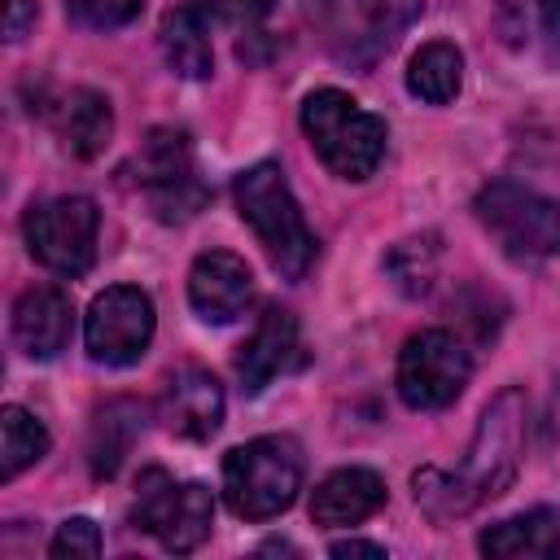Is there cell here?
<instances>
[{"mask_svg": "<svg viewBox=\"0 0 560 560\" xmlns=\"http://www.w3.org/2000/svg\"><path fill=\"white\" fill-rule=\"evenodd\" d=\"M232 197H236V210L241 219L254 228L258 245L267 249L271 267L284 276V280H302L315 262V236L289 192V179L276 162H258L249 171L236 175L232 184Z\"/></svg>", "mask_w": 560, "mask_h": 560, "instance_id": "6da1fadb", "label": "cell"}, {"mask_svg": "<svg viewBox=\"0 0 560 560\" xmlns=\"http://www.w3.org/2000/svg\"><path fill=\"white\" fill-rule=\"evenodd\" d=\"M525 433H529V398L525 389L512 385L481 411L459 468H446L464 512H472L481 499L503 494L516 481V468L525 459Z\"/></svg>", "mask_w": 560, "mask_h": 560, "instance_id": "7a4b0ae2", "label": "cell"}, {"mask_svg": "<svg viewBox=\"0 0 560 560\" xmlns=\"http://www.w3.org/2000/svg\"><path fill=\"white\" fill-rule=\"evenodd\" d=\"M302 131L319 162L341 179H368L385 158V118L337 88H315L302 101Z\"/></svg>", "mask_w": 560, "mask_h": 560, "instance_id": "3957f363", "label": "cell"}, {"mask_svg": "<svg viewBox=\"0 0 560 560\" xmlns=\"http://www.w3.org/2000/svg\"><path fill=\"white\" fill-rule=\"evenodd\" d=\"M302 490V451L284 433L254 438L223 459V499L245 521L280 516Z\"/></svg>", "mask_w": 560, "mask_h": 560, "instance_id": "277c9868", "label": "cell"}, {"mask_svg": "<svg viewBox=\"0 0 560 560\" xmlns=\"http://www.w3.org/2000/svg\"><path fill=\"white\" fill-rule=\"evenodd\" d=\"M306 9L324 48L337 61L368 70L402 39L424 0H311Z\"/></svg>", "mask_w": 560, "mask_h": 560, "instance_id": "5b68a950", "label": "cell"}, {"mask_svg": "<svg viewBox=\"0 0 560 560\" xmlns=\"http://www.w3.org/2000/svg\"><path fill=\"white\" fill-rule=\"evenodd\" d=\"M472 214L512 262H547L560 254V206L529 184L490 179L477 192Z\"/></svg>", "mask_w": 560, "mask_h": 560, "instance_id": "8992f818", "label": "cell"}, {"mask_svg": "<svg viewBox=\"0 0 560 560\" xmlns=\"http://www.w3.org/2000/svg\"><path fill=\"white\" fill-rule=\"evenodd\" d=\"M131 525L153 534L166 551L188 556L206 542L214 525V499L201 481H175L166 468H144L136 481Z\"/></svg>", "mask_w": 560, "mask_h": 560, "instance_id": "52a82bcc", "label": "cell"}, {"mask_svg": "<svg viewBox=\"0 0 560 560\" xmlns=\"http://www.w3.org/2000/svg\"><path fill=\"white\" fill-rule=\"evenodd\" d=\"M472 376L468 346L446 328H424L407 337L398 350V398L411 411H442L451 407Z\"/></svg>", "mask_w": 560, "mask_h": 560, "instance_id": "ba28073f", "label": "cell"}, {"mask_svg": "<svg viewBox=\"0 0 560 560\" xmlns=\"http://www.w3.org/2000/svg\"><path fill=\"white\" fill-rule=\"evenodd\" d=\"M96 201L92 197H52L44 206H31L22 232L35 262H44L57 276H83L96 258Z\"/></svg>", "mask_w": 560, "mask_h": 560, "instance_id": "9c48e42d", "label": "cell"}, {"mask_svg": "<svg viewBox=\"0 0 560 560\" xmlns=\"http://www.w3.org/2000/svg\"><path fill=\"white\" fill-rule=\"evenodd\" d=\"M136 171L162 223H184L206 206V188L192 175V149L179 127H153L136 153Z\"/></svg>", "mask_w": 560, "mask_h": 560, "instance_id": "30bf717a", "label": "cell"}, {"mask_svg": "<svg viewBox=\"0 0 560 560\" xmlns=\"http://www.w3.org/2000/svg\"><path fill=\"white\" fill-rule=\"evenodd\" d=\"M88 354L105 368H131L153 341V298L136 284H114L92 298L83 319Z\"/></svg>", "mask_w": 560, "mask_h": 560, "instance_id": "8fae6325", "label": "cell"}, {"mask_svg": "<svg viewBox=\"0 0 560 560\" xmlns=\"http://www.w3.org/2000/svg\"><path fill=\"white\" fill-rule=\"evenodd\" d=\"M188 302L206 324H232L254 302V276L245 258L228 249H210L188 271Z\"/></svg>", "mask_w": 560, "mask_h": 560, "instance_id": "7c38bea8", "label": "cell"}, {"mask_svg": "<svg viewBox=\"0 0 560 560\" xmlns=\"http://www.w3.org/2000/svg\"><path fill=\"white\" fill-rule=\"evenodd\" d=\"M302 359V341H298V319L284 306H267L254 324V332L245 337L241 354H236V376L245 394H258L262 385H271L276 376H284L293 363Z\"/></svg>", "mask_w": 560, "mask_h": 560, "instance_id": "4fadbf2b", "label": "cell"}, {"mask_svg": "<svg viewBox=\"0 0 560 560\" xmlns=\"http://www.w3.org/2000/svg\"><path fill=\"white\" fill-rule=\"evenodd\" d=\"M70 332H74V306L70 293H61L57 284H31L13 302V341L22 346V354L57 359L70 346Z\"/></svg>", "mask_w": 560, "mask_h": 560, "instance_id": "5bb4252c", "label": "cell"}, {"mask_svg": "<svg viewBox=\"0 0 560 560\" xmlns=\"http://www.w3.org/2000/svg\"><path fill=\"white\" fill-rule=\"evenodd\" d=\"M162 420L171 433L188 442H206L223 424V385L206 368H184L166 381L162 394Z\"/></svg>", "mask_w": 560, "mask_h": 560, "instance_id": "9a60e30c", "label": "cell"}, {"mask_svg": "<svg viewBox=\"0 0 560 560\" xmlns=\"http://www.w3.org/2000/svg\"><path fill=\"white\" fill-rule=\"evenodd\" d=\"M381 503H385V481L372 468H337L315 486L311 521L324 529H346L381 512Z\"/></svg>", "mask_w": 560, "mask_h": 560, "instance_id": "2e32d148", "label": "cell"}, {"mask_svg": "<svg viewBox=\"0 0 560 560\" xmlns=\"http://www.w3.org/2000/svg\"><path fill=\"white\" fill-rule=\"evenodd\" d=\"M48 118H52L61 144H66L74 158H96V153L109 144V136H114V109H109V101H105L101 92H92V88H70V92H61L57 105L48 109Z\"/></svg>", "mask_w": 560, "mask_h": 560, "instance_id": "e0dca14e", "label": "cell"}, {"mask_svg": "<svg viewBox=\"0 0 560 560\" xmlns=\"http://www.w3.org/2000/svg\"><path fill=\"white\" fill-rule=\"evenodd\" d=\"M140 433H144V402H136V398L105 402L96 411V420H92V433H88V468H92V477H114Z\"/></svg>", "mask_w": 560, "mask_h": 560, "instance_id": "ac0fdd59", "label": "cell"}, {"mask_svg": "<svg viewBox=\"0 0 560 560\" xmlns=\"http://www.w3.org/2000/svg\"><path fill=\"white\" fill-rule=\"evenodd\" d=\"M477 547L486 556H503V560H547L560 551V516L538 508L525 516H508L490 529H481Z\"/></svg>", "mask_w": 560, "mask_h": 560, "instance_id": "d6986e66", "label": "cell"}, {"mask_svg": "<svg viewBox=\"0 0 560 560\" xmlns=\"http://www.w3.org/2000/svg\"><path fill=\"white\" fill-rule=\"evenodd\" d=\"M158 44H162L166 66H171L179 79H206V74L214 70L210 31H206V18H201L197 4L166 9L162 26H158Z\"/></svg>", "mask_w": 560, "mask_h": 560, "instance_id": "ffe728a7", "label": "cell"}, {"mask_svg": "<svg viewBox=\"0 0 560 560\" xmlns=\"http://www.w3.org/2000/svg\"><path fill=\"white\" fill-rule=\"evenodd\" d=\"M459 83H464V57H459V48L446 44V39L424 44V48L411 57V66H407V92L420 96V101H429V105L455 101Z\"/></svg>", "mask_w": 560, "mask_h": 560, "instance_id": "44dd1931", "label": "cell"}, {"mask_svg": "<svg viewBox=\"0 0 560 560\" xmlns=\"http://www.w3.org/2000/svg\"><path fill=\"white\" fill-rule=\"evenodd\" d=\"M44 455H48V429L22 407H4L0 411V481H13L22 468L39 464Z\"/></svg>", "mask_w": 560, "mask_h": 560, "instance_id": "7402d4cb", "label": "cell"}, {"mask_svg": "<svg viewBox=\"0 0 560 560\" xmlns=\"http://www.w3.org/2000/svg\"><path fill=\"white\" fill-rule=\"evenodd\" d=\"M438 258H442L438 236H407L385 254V271L398 293L420 298V293H429V284L438 276Z\"/></svg>", "mask_w": 560, "mask_h": 560, "instance_id": "603a6c76", "label": "cell"}, {"mask_svg": "<svg viewBox=\"0 0 560 560\" xmlns=\"http://www.w3.org/2000/svg\"><path fill=\"white\" fill-rule=\"evenodd\" d=\"M48 551H52L57 560H74V556L92 560V556H101V529H96L88 516H70V521H61L57 538L48 542Z\"/></svg>", "mask_w": 560, "mask_h": 560, "instance_id": "cb8c5ba5", "label": "cell"}, {"mask_svg": "<svg viewBox=\"0 0 560 560\" xmlns=\"http://www.w3.org/2000/svg\"><path fill=\"white\" fill-rule=\"evenodd\" d=\"M140 4L144 0H70V13L92 31H114L127 26L140 13Z\"/></svg>", "mask_w": 560, "mask_h": 560, "instance_id": "d4e9b609", "label": "cell"}, {"mask_svg": "<svg viewBox=\"0 0 560 560\" xmlns=\"http://www.w3.org/2000/svg\"><path fill=\"white\" fill-rule=\"evenodd\" d=\"M271 4H276V0H201V9H210L214 18L236 22V26H249V22L267 18V13H271Z\"/></svg>", "mask_w": 560, "mask_h": 560, "instance_id": "484cf974", "label": "cell"}, {"mask_svg": "<svg viewBox=\"0 0 560 560\" xmlns=\"http://www.w3.org/2000/svg\"><path fill=\"white\" fill-rule=\"evenodd\" d=\"M35 26V0H4V39L18 44Z\"/></svg>", "mask_w": 560, "mask_h": 560, "instance_id": "4316f807", "label": "cell"}, {"mask_svg": "<svg viewBox=\"0 0 560 560\" xmlns=\"http://www.w3.org/2000/svg\"><path fill=\"white\" fill-rule=\"evenodd\" d=\"M332 556H385L381 542H359V538H346V542H332Z\"/></svg>", "mask_w": 560, "mask_h": 560, "instance_id": "83f0119b", "label": "cell"}, {"mask_svg": "<svg viewBox=\"0 0 560 560\" xmlns=\"http://www.w3.org/2000/svg\"><path fill=\"white\" fill-rule=\"evenodd\" d=\"M542 9V31L551 35V44H560V0H538Z\"/></svg>", "mask_w": 560, "mask_h": 560, "instance_id": "f1b7e54d", "label": "cell"}, {"mask_svg": "<svg viewBox=\"0 0 560 560\" xmlns=\"http://www.w3.org/2000/svg\"><path fill=\"white\" fill-rule=\"evenodd\" d=\"M560 438V381H556V398H551V411H547V442Z\"/></svg>", "mask_w": 560, "mask_h": 560, "instance_id": "f546056e", "label": "cell"}]
</instances>
